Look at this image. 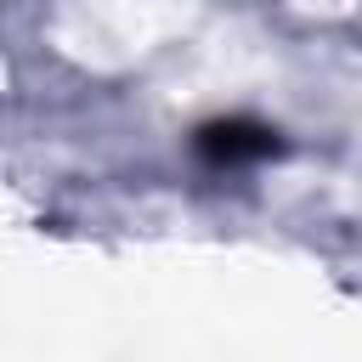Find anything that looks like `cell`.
Instances as JSON below:
<instances>
[{"label": "cell", "mask_w": 362, "mask_h": 362, "mask_svg": "<svg viewBox=\"0 0 362 362\" xmlns=\"http://www.w3.org/2000/svg\"><path fill=\"white\" fill-rule=\"evenodd\" d=\"M283 147H288V141H283V130H277V124H266V119H249V113L204 119V124L192 130V153H198L204 164H215V170L266 164V158H277Z\"/></svg>", "instance_id": "obj_1"}]
</instances>
